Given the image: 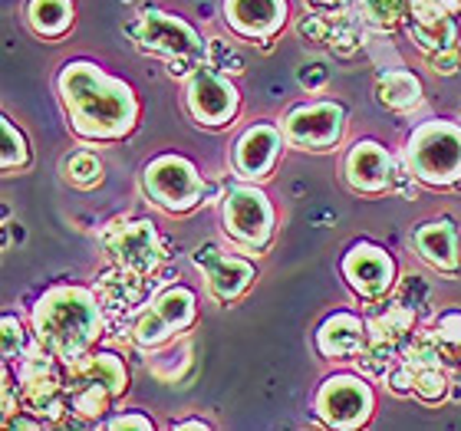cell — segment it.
I'll return each mask as SVG.
<instances>
[{
    "label": "cell",
    "mask_w": 461,
    "mask_h": 431,
    "mask_svg": "<svg viewBox=\"0 0 461 431\" xmlns=\"http://www.w3.org/2000/svg\"><path fill=\"white\" fill-rule=\"evenodd\" d=\"M192 260H194V267L202 270L208 297H212L218 307L238 303V300L254 287V280H258V267H254L248 257L230 254V250L218 247V244L198 247Z\"/></svg>",
    "instance_id": "obj_13"
},
{
    "label": "cell",
    "mask_w": 461,
    "mask_h": 431,
    "mask_svg": "<svg viewBox=\"0 0 461 431\" xmlns=\"http://www.w3.org/2000/svg\"><path fill=\"white\" fill-rule=\"evenodd\" d=\"M284 142L297 152H330L346 135V109L339 103L313 99L303 106H294L280 122Z\"/></svg>",
    "instance_id": "obj_10"
},
{
    "label": "cell",
    "mask_w": 461,
    "mask_h": 431,
    "mask_svg": "<svg viewBox=\"0 0 461 431\" xmlns=\"http://www.w3.org/2000/svg\"><path fill=\"white\" fill-rule=\"evenodd\" d=\"M221 220L228 238L248 254H258L274 240V204H270L267 192L258 188V182H240L230 184L221 198Z\"/></svg>",
    "instance_id": "obj_6"
},
{
    "label": "cell",
    "mask_w": 461,
    "mask_h": 431,
    "mask_svg": "<svg viewBox=\"0 0 461 431\" xmlns=\"http://www.w3.org/2000/svg\"><path fill=\"white\" fill-rule=\"evenodd\" d=\"M412 247L419 260H425L438 274H461V254H458V228L452 218L425 220L412 230Z\"/></svg>",
    "instance_id": "obj_19"
},
{
    "label": "cell",
    "mask_w": 461,
    "mask_h": 431,
    "mask_svg": "<svg viewBox=\"0 0 461 431\" xmlns=\"http://www.w3.org/2000/svg\"><path fill=\"white\" fill-rule=\"evenodd\" d=\"M142 192L158 211L192 214L208 198V184L185 155H158L142 168Z\"/></svg>",
    "instance_id": "obj_5"
},
{
    "label": "cell",
    "mask_w": 461,
    "mask_h": 431,
    "mask_svg": "<svg viewBox=\"0 0 461 431\" xmlns=\"http://www.w3.org/2000/svg\"><path fill=\"white\" fill-rule=\"evenodd\" d=\"M375 103L389 112H409L422 103V83L409 69H385L375 79Z\"/></svg>",
    "instance_id": "obj_22"
},
{
    "label": "cell",
    "mask_w": 461,
    "mask_h": 431,
    "mask_svg": "<svg viewBox=\"0 0 461 431\" xmlns=\"http://www.w3.org/2000/svg\"><path fill=\"white\" fill-rule=\"evenodd\" d=\"M452 392V373L445 365H412V395L425 405H442Z\"/></svg>",
    "instance_id": "obj_24"
},
{
    "label": "cell",
    "mask_w": 461,
    "mask_h": 431,
    "mask_svg": "<svg viewBox=\"0 0 461 431\" xmlns=\"http://www.w3.org/2000/svg\"><path fill=\"white\" fill-rule=\"evenodd\" d=\"M103 326V300L89 287L57 283L33 307V333L40 346H47L67 365H77L96 349Z\"/></svg>",
    "instance_id": "obj_2"
},
{
    "label": "cell",
    "mask_w": 461,
    "mask_h": 431,
    "mask_svg": "<svg viewBox=\"0 0 461 431\" xmlns=\"http://www.w3.org/2000/svg\"><path fill=\"white\" fill-rule=\"evenodd\" d=\"M313 412L330 428H363L375 412V395L373 385L363 375L337 373L320 385L313 395Z\"/></svg>",
    "instance_id": "obj_9"
},
{
    "label": "cell",
    "mask_w": 461,
    "mask_h": 431,
    "mask_svg": "<svg viewBox=\"0 0 461 431\" xmlns=\"http://www.w3.org/2000/svg\"><path fill=\"white\" fill-rule=\"evenodd\" d=\"M432 329L442 339H448V343L461 346V310H448V313H442V317L435 319Z\"/></svg>",
    "instance_id": "obj_29"
},
{
    "label": "cell",
    "mask_w": 461,
    "mask_h": 431,
    "mask_svg": "<svg viewBox=\"0 0 461 431\" xmlns=\"http://www.w3.org/2000/svg\"><path fill=\"white\" fill-rule=\"evenodd\" d=\"M198 319V297L188 287H168L135 317L132 323V343L145 353H155L162 346L175 343L185 336Z\"/></svg>",
    "instance_id": "obj_7"
},
{
    "label": "cell",
    "mask_w": 461,
    "mask_h": 431,
    "mask_svg": "<svg viewBox=\"0 0 461 431\" xmlns=\"http://www.w3.org/2000/svg\"><path fill=\"white\" fill-rule=\"evenodd\" d=\"M69 379H73V382L103 385L113 399H119V395L129 389V369H125L122 359L115 353H96V349H93L86 359H79L77 365H69Z\"/></svg>",
    "instance_id": "obj_20"
},
{
    "label": "cell",
    "mask_w": 461,
    "mask_h": 431,
    "mask_svg": "<svg viewBox=\"0 0 461 431\" xmlns=\"http://www.w3.org/2000/svg\"><path fill=\"white\" fill-rule=\"evenodd\" d=\"M155 353H162V355H155L152 363H149L152 375L155 379H162V382L175 385L185 375V369L192 365V339L182 336V343L175 339V343L162 346V349H155Z\"/></svg>",
    "instance_id": "obj_25"
},
{
    "label": "cell",
    "mask_w": 461,
    "mask_h": 431,
    "mask_svg": "<svg viewBox=\"0 0 461 431\" xmlns=\"http://www.w3.org/2000/svg\"><path fill=\"white\" fill-rule=\"evenodd\" d=\"M125 33L142 53L165 59L172 76H192L194 69L208 63V43L202 33L185 17L162 7H142L125 23Z\"/></svg>",
    "instance_id": "obj_3"
},
{
    "label": "cell",
    "mask_w": 461,
    "mask_h": 431,
    "mask_svg": "<svg viewBox=\"0 0 461 431\" xmlns=\"http://www.w3.org/2000/svg\"><path fill=\"white\" fill-rule=\"evenodd\" d=\"M59 106L67 112L69 132L86 142H119L139 125V99L122 79L109 76L89 59H73L57 76Z\"/></svg>",
    "instance_id": "obj_1"
},
{
    "label": "cell",
    "mask_w": 461,
    "mask_h": 431,
    "mask_svg": "<svg viewBox=\"0 0 461 431\" xmlns=\"http://www.w3.org/2000/svg\"><path fill=\"white\" fill-rule=\"evenodd\" d=\"M0 132H4V158H0V168H4V175L27 172V168H30V142H27V135L20 132L17 125L10 122V119H4Z\"/></svg>",
    "instance_id": "obj_26"
},
{
    "label": "cell",
    "mask_w": 461,
    "mask_h": 431,
    "mask_svg": "<svg viewBox=\"0 0 461 431\" xmlns=\"http://www.w3.org/2000/svg\"><path fill=\"white\" fill-rule=\"evenodd\" d=\"M23 20L40 40H63L73 30L77 10L73 0H27Z\"/></svg>",
    "instance_id": "obj_21"
},
{
    "label": "cell",
    "mask_w": 461,
    "mask_h": 431,
    "mask_svg": "<svg viewBox=\"0 0 461 431\" xmlns=\"http://www.w3.org/2000/svg\"><path fill=\"white\" fill-rule=\"evenodd\" d=\"M33 346H37V333H27L23 319L7 313L4 317V363H20Z\"/></svg>",
    "instance_id": "obj_27"
},
{
    "label": "cell",
    "mask_w": 461,
    "mask_h": 431,
    "mask_svg": "<svg viewBox=\"0 0 461 431\" xmlns=\"http://www.w3.org/2000/svg\"><path fill=\"white\" fill-rule=\"evenodd\" d=\"M339 270H343L349 290L366 303H383L395 290V277H399L393 254L373 240H359L346 250Z\"/></svg>",
    "instance_id": "obj_12"
},
{
    "label": "cell",
    "mask_w": 461,
    "mask_h": 431,
    "mask_svg": "<svg viewBox=\"0 0 461 431\" xmlns=\"http://www.w3.org/2000/svg\"><path fill=\"white\" fill-rule=\"evenodd\" d=\"M455 7L445 0H405V30L415 40V47L425 57L448 53L458 43V23H455Z\"/></svg>",
    "instance_id": "obj_14"
},
{
    "label": "cell",
    "mask_w": 461,
    "mask_h": 431,
    "mask_svg": "<svg viewBox=\"0 0 461 431\" xmlns=\"http://www.w3.org/2000/svg\"><path fill=\"white\" fill-rule=\"evenodd\" d=\"M297 83L303 93H310V96H317V93H323L330 83V69L323 67V63H307V67H300L297 73Z\"/></svg>",
    "instance_id": "obj_28"
},
{
    "label": "cell",
    "mask_w": 461,
    "mask_h": 431,
    "mask_svg": "<svg viewBox=\"0 0 461 431\" xmlns=\"http://www.w3.org/2000/svg\"><path fill=\"white\" fill-rule=\"evenodd\" d=\"M221 10L230 33L250 43H270L290 17L287 0H224Z\"/></svg>",
    "instance_id": "obj_16"
},
{
    "label": "cell",
    "mask_w": 461,
    "mask_h": 431,
    "mask_svg": "<svg viewBox=\"0 0 461 431\" xmlns=\"http://www.w3.org/2000/svg\"><path fill=\"white\" fill-rule=\"evenodd\" d=\"M395 172H399L395 158L375 139H359L346 152V162H343L346 184L359 194H385L395 184V178H399Z\"/></svg>",
    "instance_id": "obj_15"
},
{
    "label": "cell",
    "mask_w": 461,
    "mask_h": 431,
    "mask_svg": "<svg viewBox=\"0 0 461 431\" xmlns=\"http://www.w3.org/2000/svg\"><path fill=\"white\" fill-rule=\"evenodd\" d=\"M175 428H212L204 418H185V422H175Z\"/></svg>",
    "instance_id": "obj_32"
},
{
    "label": "cell",
    "mask_w": 461,
    "mask_h": 431,
    "mask_svg": "<svg viewBox=\"0 0 461 431\" xmlns=\"http://www.w3.org/2000/svg\"><path fill=\"white\" fill-rule=\"evenodd\" d=\"M185 106H188V115L202 129H224V125H230L238 119L240 93L228 76H221L218 69H212L204 63V67H198L188 76Z\"/></svg>",
    "instance_id": "obj_11"
},
{
    "label": "cell",
    "mask_w": 461,
    "mask_h": 431,
    "mask_svg": "<svg viewBox=\"0 0 461 431\" xmlns=\"http://www.w3.org/2000/svg\"><path fill=\"white\" fill-rule=\"evenodd\" d=\"M59 172H63V182L79 188V192H89V188H96L103 184V158L96 152H89V148H79V152H69L59 165Z\"/></svg>",
    "instance_id": "obj_23"
},
{
    "label": "cell",
    "mask_w": 461,
    "mask_h": 431,
    "mask_svg": "<svg viewBox=\"0 0 461 431\" xmlns=\"http://www.w3.org/2000/svg\"><path fill=\"white\" fill-rule=\"evenodd\" d=\"M429 63L435 67V73H442V76H452V73H458V49H448V53H435V57H429Z\"/></svg>",
    "instance_id": "obj_31"
},
{
    "label": "cell",
    "mask_w": 461,
    "mask_h": 431,
    "mask_svg": "<svg viewBox=\"0 0 461 431\" xmlns=\"http://www.w3.org/2000/svg\"><path fill=\"white\" fill-rule=\"evenodd\" d=\"M369 343H373L369 319L356 317L349 310L327 317L317 329V353L330 363H353L369 349Z\"/></svg>",
    "instance_id": "obj_18"
},
{
    "label": "cell",
    "mask_w": 461,
    "mask_h": 431,
    "mask_svg": "<svg viewBox=\"0 0 461 431\" xmlns=\"http://www.w3.org/2000/svg\"><path fill=\"white\" fill-rule=\"evenodd\" d=\"M405 172L429 188H452L461 182V125L432 119L409 135L402 152Z\"/></svg>",
    "instance_id": "obj_4"
},
{
    "label": "cell",
    "mask_w": 461,
    "mask_h": 431,
    "mask_svg": "<svg viewBox=\"0 0 461 431\" xmlns=\"http://www.w3.org/2000/svg\"><path fill=\"white\" fill-rule=\"evenodd\" d=\"M99 244H103L106 257L113 260L115 267L129 270L135 277L152 280L165 260L162 238H158V230H155L152 220H145V218L113 220V224L103 230Z\"/></svg>",
    "instance_id": "obj_8"
},
{
    "label": "cell",
    "mask_w": 461,
    "mask_h": 431,
    "mask_svg": "<svg viewBox=\"0 0 461 431\" xmlns=\"http://www.w3.org/2000/svg\"><path fill=\"white\" fill-rule=\"evenodd\" d=\"M284 132L280 125L258 122L240 135L234 145V172L240 182H264L280 162V148H284Z\"/></svg>",
    "instance_id": "obj_17"
},
{
    "label": "cell",
    "mask_w": 461,
    "mask_h": 431,
    "mask_svg": "<svg viewBox=\"0 0 461 431\" xmlns=\"http://www.w3.org/2000/svg\"><path fill=\"white\" fill-rule=\"evenodd\" d=\"M103 428H142V431H149V428H155V422L152 418H145V415H139V412H125V415H113L109 422H103Z\"/></svg>",
    "instance_id": "obj_30"
},
{
    "label": "cell",
    "mask_w": 461,
    "mask_h": 431,
    "mask_svg": "<svg viewBox=\"0 0 461 431\" xmlns=\"http://www.w3.org/2000/svg\"><path fill=\"white\" fill-rule=\"evenodd\" d=\"M445 4H452V7H458V4H461V0H445Z\"/></svg>",
    "instance_id": "obj_33"
}]
</instances>
